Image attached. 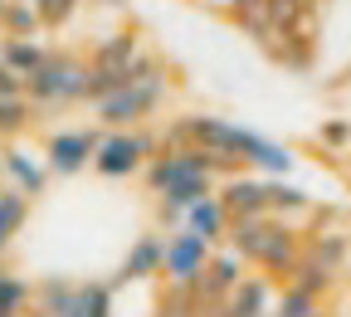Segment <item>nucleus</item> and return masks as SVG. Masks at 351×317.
I'll list each match as a JSON object with an SVG mask.
<instances>
[{"mask_svg":"<svg viewBox=\"0 0 351 317\" xmlns=\"http://www.w3.org/2000/svg\"><path fill=\"white\" fill-rule=\"evenodd\" d=\"M161 142H181V147H200L219 180L225 176H239V171H258V176H293L298 156L293 147L274 142V137H263V132H249L230 117H215V113H181V117H171L166 132H161Z\"/></svg>","mask_w":351,"mask_h":317,"instance_id":"f257e3e1","label":"nucleus"},{"mask_svg":"<svg viewBox=\"0 0 351 317\" xmlns=\"http://www.w3.org/2000/svg\"><path fill=\"white\" fill-rule=\"evenodd\" d=\"M147 191L156 196V205H176L191 210L195 200L219 191V171L200 147H181V142H161V152L142 166Z\"/></svg>","mask_w":351,"mask_h":317,"instance_id":"f03ea898","label":"nucleus"},{"mask_svg":"<svg viewBox=\"0 0 351 317\" xmlns=\"http://www.w3.org/2000/svg\"><path fill=\"white\" fill-rule=\"evenodd\" d=\"M230 249L244 263H254L258 274L288 283L298 259H302V235L293 230L283 215H239L234 230H230Z\"/></svg>","mask_w":351,"mask_h":317,"instance_id":"7ed1b4c3","label":"nucleus"},{"mask_svg":"<svg viewBox=\"0 0 351 317\" xmlns=\"http://www.w3.org/2000/svg\"><path fill=\"white\" fill-rule=\"evenodd\" d=\"M171 88H176V69L166 64V69H156V73L127 78L122 88H112L108 98L88 103V108H93L98 127H147V122H152V117L166 108Z\"/></svg>","mask_w":351,"mask_h":317,"instance_id":"20e7f679","label":"nucleus"},{"mask_svg":"<svg viewBox=\"0 0 351 317\" xmlns=\"http://www.w3.org/2000/svg\"><path fill=\"white\" fill-rule=\"evenodd\" d=\"M25 93L39 113H64V108H78L88 103V54L78 49H54L44 59L39 73L25 78Z\"/></svg>","mask_w":351,"mask_h":317,"instance_id":"39448f33","label":"nucleus"},{"mask_svg":"<svg viewBox=\"0 0 351 317\" xmlns=\"http://www.w3.org/2000/svg\"><path fill=\"white\" fill-rule=\"evenodd\" d=\"M142 49H147V34L137 25H122L108 39H98L93 49H88V103H98L112 88H122L132 78V64H137Z\"/></svg>","mask_w":351,"mask_h":317,"instance_id":"423d86ee","label":"nucleus"},{"mask_svg":"<svg viewBox=\"0 0 351 317\" xmlns=\"http://www.w3.org/2000/svg\"><path fill=\"white\" fill-rule=\"evenodd\" d=\"M161 152V137L152 127H103V142L93 152V171L103 180H127L142 176V166Z\"/></svg>","mask_w":351,"mask_h":317,"instance_id":"0eeeda50","label":"nucleus"},{"mask_svg":"<svg viewBox=\"0 0 351 317\" xmlns=\"http://www.w3.org/2000/svg\"><path fill=\"white\" fill-rule=\"evenodd\" d=\"M210 259H215V244L210 239H200L195 230H171L166 235V259H161V279L171 283V288H191V283H200V274L210 268Z\"/></svg>","mask_w":351,"mask_h":317,"instance_id":"6e6552de","label":"nucleus"},{"mask_svg":"<svg viewBox=\"0 0 351 317\" xmlns=\"http://www.w3.org/2000/svg\"><path fill=\"white\" fill-rule=\"evenodd\" d=\"M103 142V127H59L44 137V161H49L54 176H78V171H93V152Z\"/></svg>","mask_w":351,"mask_h":317,"instance_id":"1a4fd4ad","label":"nucleus"},{"mask_svg":"<svg viewBox=\"0 0 351 317\" xmlns=\"http://www.w3.org/2000/svg\"><path fill=\"white\" fill-rule=\"evenodd\" d=\"M0 171H5V186L25 191L29 200H39L44 191H49V180H54L49 161H44V152L34 156V152L15 147V142H5V147H0Z\"/></svg>","mask_w":351,"mask_h":317,"instance_id":"9d476101","label":"nucleus"},{"mask_svg":"<svg viewBox=\"0 0 351 317\" xmlns=\"http://www.w3.org/2000/svg\"><path fill=\"white\" fill-rule=\"evenodd\" d=\"M244 274H249V263L225 244V249H215V259H210V268L200 274V283H191V293L205 303V307H219L239 283H244Z\"/></svg>","mask_w":351,"mask_h":317,"instance_id":"9b49d317","label":"nucleus"},{"mask_svg":"<svg viewBox=\"0 0 351 317\" xmlns=\"http://www.w3.org/2000/svg\"><path fill=\"white\" fill-rule=\"evenodd\" d=\"M278 303V279L269 274H244V283L215 307V317H269Z\"/></svg>","mask_w":351,"mask_h":317,"instance_id":"f8f14e48","label":"nucleus"},{"mask_svg":"<svg viewBox=\"0 0 351 317\" xmlns=\"http://www.w3.org/2000/svg\"><path fill=\"white\" fill-rule=\"evenodd\" d=\"M219 200L230 205V215H274L269 210V176H258V171H239V176H225L219 180Z\"/></svg>","mask_w":351,"mask_h":317,"instance_id":"ddd939ff","label":"nucleus"},{"mask_svg":"<svg viewBox=\"0 0 351 317\" xmlns=\"http://www.w3.org/2000/svg\"><path fill=\"white\" fill-rule=\"evenodd\" d=\"M181 224H186V230H195L200 239H210L215 249H225V244H230V230H234V215H230V205L219 200V191H215V196L195 200Z\"/></svg>","mask_w":351,"mask_h":317,"instance_id":"4468645a","label":"nucleus"},{"mask_svg":"<svg viewBox=\"0 0 351 317\" xmlns=\"http://www.w3.org/2000/svg\"><path fill=\"white\" fill-rule=\"evenodd\" d=\"M161 259H166V235H142V239H132L122 268H117V283H142V279H161Z\"/></svg>","mask_w":351,"mask_h":317,"instance_id":"2eb2a0df","label":"nucleus"},{"mask_svg":"<svg viewBox=\"0 0 351 317\" xmlns=\"http://www.w3.org/2000/svg\"><path fill=\"white\" fill-rule=\"evenodd\" d=\"M49 54H54V49H49V44H44L39 34H34V39H10V34H0V59H5V64H10L20 78L39 73Z\"/></svg>","mask_w":351,"mask_h":317,"instance_id":"dca6fc26","label":"nucleus"},{"mask_svg":"<svg viewBox=\"0 0 351 317\" xmlns=\"http://www.w3.org/2000/svg\"><path fill=\"white\" fill-rule=\"evenodd\" d=\"M39 108L29 103V93H15V98H0V147L5 142H20L25 132L34 127Z\"/></svg>","mask_w":351,"mask_h":317,"instance_id":"f3484780","label":"nucleus"},{"mask_svg":"<svg viewBox=\"0 0 351 317\" xmlns=\"http://www.w3.org/2000/svg\"><path fill=\"white\" fill-rule=\"evenodd\" d=\"M25 220H29V196L15 191V186H5V191H0V254H5L10 239L25 230Z\"/></svg>","mask_w":351,"mask_h":317,"instance_id":"a211bd4d","label":"nucleus"},{"mask_svg":"<svg viewBox=\"0 0 351 317\" xmlns=\"http://www.w3.org/2000/svg\"><path fill=\"white\" fill-rule=\"evenodd\" d=\"M0 34H10V39H34V34H44L39 5H34V0H10V5L0 10Z\"/></svg>","mask_w":351,"mask_h":317,"instance_id":"6ab92c4d","label":"nucleus"},{"mask_svg":"<svg viewBox=\"0 0 351 317\" xmlns=\"http://www.w3.org/2000/svg\"><path fill=\"white\" fill-rule=\"evenodd\" d=\"M112 283H98V279H78L73 288V317H112Z\"/></svg>","mask_w":351,"mask_h":317,"instance_id":"aec40b11","label":"nucleus"},{"mask_svg":"<svg viewBox=\"0 0 351 317\" xmlns=\"http://www.w3.org/2000/svg\"><path fill=\"white\" fill-rule=\"evenodd\" d=\"M269 317H322V298L317 293H307L302 283H283L278 288V303Z\"/></svg>","mask_w":351,"mask_h":317,"instance_id":"412c9836","label":"nucleus"},{"mask_svg":"<svg viewBox=\"0 0 351 317\" xmlns=\"http://www.w3.org/2000/svg\"><path fill=\"white\" fill-rule=\"evenodd\" d=\"M307 205H313V196H307L302 186H288V176H269V210L274 215H302Z\"/></svg>","mask_w":351,"mask_h":317,"instance_id":"4be33fe9","label":"nucleus"},{"mask_svg":"<svg viewBox=\"0 0 351 317\" xmlns=\"http://www.w3.org/2000/svg\"><path fill=\"white\" fill-rule=\"evenodd\" d=\"M156 317H215V307H205L191 288H171V293H161Z\"/></svg>","mask_w":351,"mask_h":317,"instance_id":"5701e85b","label":"nucleus"},{"mask_svg":"<svg viewBox=\"0 0 351 317\" xmlns=\"http://www.w3.org/2000/svg\"><path fill=\"white\" fill-rule=\"evenodd\" d=\"M34 5H39L44 30H64V25L78 15V0H34Z\"/></svg>","mask_w":351,"mask_h":317,"instance_id":"b1692460","label":"nucleus"},{"mask_svg":"<svg viewBox=\"0 0 351 317\" xmlns=\"http://www.w3.org/2000/svg\"><path fill=\"white\" fill-rule=\"evenodd\" d=\"M317 142H322L327 152H346V147H351V117H327V122L317 127Z\"/></svg>","mask_w":351,"mask_h":317,"instance_id":"393cba45","label":"nucleus"},{"mask_svg":"<svg viewBox=\"0 0 351 317\" xmlns=\"http://www.w3.org/2000/svg\"><path fill=\"white\" fill-rule=\"evenodd\" d=\"M15 93H25V78H20L5 59H0V98H15Z\"/></svg>","mask_w":351,"mask_h":317,"instance_id":"a878e982","label":"nucleus"},{"mask_svg":"<svg viewBox=\"0 0 351 317\" xmlns=\"http://www.w3.org/2000/svg\"><path fill=\"white\" fill-rule=\"evenodd\" d=\"M258 5H263V0H225V10H230V20H234V25H239L244 15H254Z\"/></svg>","mask_w":351,"mask_h":317,"instance_id":"bb28decb","label":"nucleus"},{"mask_svg":"<svg viewBox=\"0 0 351 317\" xmlns=\"http://www.w3.org/2000/svg\"><path fill=\"white\" fill-rule=\"evenodd\" d=\"M103 5H127V0H103Z\"/></svg>","mask_w":351,"mask_h":317,"instance_id":"cd10ccee","label":"nucleus"},{"mask_svg":"<svg viewBox=\"0 0 351 317\" xmlns=\"http://www.w3.org/2000/svg\"><path fill=\"white\" fill-rule=\"evenodd\" d=\"M0 191H5V171H0Z\"/></svg>","mask_w":351,"mask_h":317,"instance_id":"c85d7f7f","label":"nucleus"},{"mask_svg":"<svg viewBox=\"0 0 351 317\" xmlns=\"http://www.w3.org/2000/svg\"><path fill=\"white\" fill-rule=\"evenodd\" d=\"M5 274H10V268H5V263H0V279H5Z\"/></svg>","mask_w":351,"mask_h":317,"instance_id":"c756f323","label":"nucleus"},{"mask_svg":"<svg viewBox=\"0 0 351 317\" xmlns=\"http://www.w3.org/2000/svg\"><path fill=\"white\" fill-rule=\"evenodd\" d=\"M5 5H10V0H0V10H5Z\"/></svg>","mask_w":351,"mask_h":317,"instance_id":"7c9ffc66","label":"nucleus"},{"mask_svg":"<svg viewBox=\"0 0 351 317\" xmlns=\"http://www.w3.org/2000/svg\"><path fill=\"white\" fill-rule=\"evenodd\" d=\"M317 5H327V0H317Z\"/></svg>","mask_w":351,"mask_h":317,"instance_id":"2f4dec72","label":"nucleus"}]
</instances>
